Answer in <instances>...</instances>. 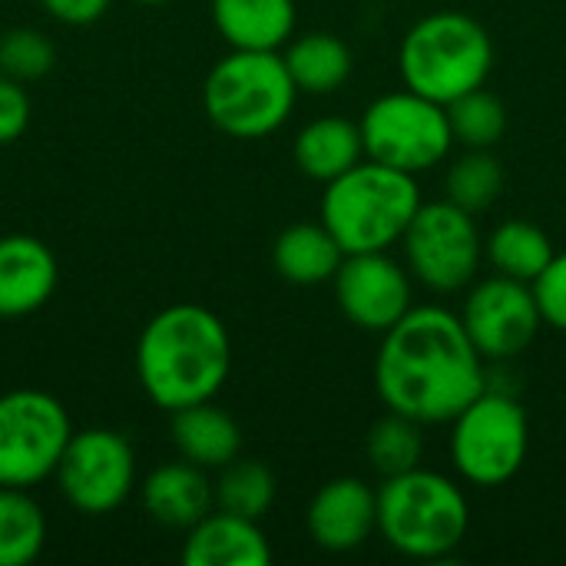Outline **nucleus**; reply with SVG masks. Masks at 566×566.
I'll list each match as a JSON object with an SVG mask.
<instances>
[{"instance_id": "29", "label": "nucleus", "mask_w": 566, "mask_h": 566, "mask_svg": "<svg viewBox=\"0 0 566 566\" xmlns=\"http://www.w3.org/2000/svg\"><path fill=\"white\" fill-rule=\"evenodd\" d=\"M56 63L53 40L36 27H13L0 33V73L20 83L43 80Z\"/></svg>"}, {"instance_id": "22", "label": "nucleus", "mask_w": 566, "mask_h": 566, "mask_svg": "<svg viewBox=\"0 0 566 566\" xmlns=\"http://www.w3.org/2000/svg\"><path fill=\"white\" fill-rule=\"evenodd\" d=\"M282 60H285L298 93H312V96H325V93L342 90L355 70L352 46L342 36L325 33V30L292 36L285 43Z\"/></svg>"}, {"instance_id": "2", "label": "nucleus", "mask_w": 566, "mask_h": 566, "mask_svg": "<svg viewBox=\"0 0 566 566\" xmlns=\"http://www.w3.org/2000/svg\"><path fill=\"white\" fill-rule=\"evenodd\" d=\"M232 371V338L226 322L196 305L179 302L156 312L136 342V378L146 398L163 411L212 401Z\"/></svg>"}, {"instance_id": "1", "label": "nucleus", "mask_w": 566, "mask_h": 566, "mask_svg": "<svg viewBox=\"0 0 566 566\" xmlns=\"http://www.w3.org/2000/svg\"><path fill=\"white\" fill-rule=\"evenodd\" d=\"M484 365L461 315L441 305H411L381 335L375 388L395 415L418 424H451L488 388Z\"/></svg>"}, {"instance_id": "20", "label": "nucleus", "mask_w": 566, "mask_h": 566, "mask_svg": "<svg viewBox=\"0 0 566 566\" xmlns=\"http://www.w3.org/2000/svg\"><path fill=\"white\" fill-rule=\"evenodd\" d=\"M345 259V249L338 239L325 229V222H295L279 232L272 245V265L289 285H325L335 279L338 265Z\"/></svg>"}, {"instance_id": "14", "label": "nucleus", "mask_w": 566, "mask_h": 566, "mask_svg": "<svg viewBox=\"0 0 566 566\" xmlns=\"http://www.w3.org/2000/svg\"><path fill=\"white\" fill-rule=\"evenodd\" d=\"M308 537L328 554L358 551L378 531V491L358 478L322 484L305 514Z\"/></svg>"}, {"instance_id": "24", "label": "nucleus", "mask_w": 566, "mask_h": 566, "mask_svg": "<svg viewBox=\"0 0 566 566\" xmlns=\"http://www.w3.org/2000/svg\"><path fill=\"white\" fill-rule=\"evenodd\" d=\"M46 547V517L20 488H0V566L33 564Z\"/></svg>"}, {"instance_id": "28", "label": "nucleus", "mask_w": 566, "mask_h": 566, "mask_svg": "<svg viewBox=\"0 0 566 566\" xmlns=\"http://www.w3.org/2000/svg\"><path fill=\"white\" fill-rule=\"evenodd\" d=\"M448 119L454 143L464 149H491L507 133V106L484 86L448 103Z\"/></svg>"}, {"instance_id": "13", "label": "nucleus", "mask_w": 566, "mask_h": 566, "mask_svg": "<svg viewBox=\"0 0 566 566\" xmlns=\"http://www.w3.org/2000/svg\"><path fill=\"white\" fill-rule=\"evenodd\" d=\"M332 285L342 315L361 332L385 335L411 312V272L388 252L345 255Z\"/></svg>"}, {"instance_id": "32", "label": "nucleus", "mask_w": 566, "mask_h": 566, "mask_svg": "<svg viewBox=\"0 0 566 566\" xmlns=\"http://www.w3.org/2000/svg\"><path fill=\"white\" fill-rule=\"evenodd\" d=\"M109 3L113 0H40V7L53 20H60L66 27H90V23H96L109 10Z\"/></svg>"}, {"instance_id": "17", "label": "nucleus", "mask_w": 566, "mask_h": 566, "mask_svg": "<svg viewBox=\"0 0 566 566\" xmlns=\"http://www.w3.org/2000/svg\"><path fill=\"white\" fill-rule=\"evenodd\" d=\"M139 501L156 524L172 531H189L216 507V488L202 468L189 461H172V464H159L143 478Z\"/></svg>"}, {"instance_id": "16", "label": "nucleus", "mask_w": 566, "mask_h": 566, "mask_svg": "<svg viewBox=\"0 0 566 566\" xmlns=\"http://www.w3.org/2000/svg\"><path fill=\"white\" fill-rule=\"evenodd\" d=\"M269 560H272V547L259 521L216 507L186 531V544H182L186 566H269Z\"/></svg>"}, {"instance_id": "6", "label": "nucleus", "mask_w": 566, "mask_h": 566, "mask_svg": "<svg viewBox=\"0 0 566 566\" xmlns=\"http://www.w3.org/2000/svg\"><path fill=\"white\" fill-rule=\"evenodd\" d=\"M298 86L279 50H229L202 83V106L216 129L235 139H262L282 129Z\"/></svg>"}, {"instance_id": "25", "label": "nucleus", "mask_w": 566, "mask_h": 566, "mask_svg": "<svg viewBox=\"0 0 566 566\" xmlns=\"http://www.w3.org/2000/svg\"><path fill=\"white\" fill-rule=\"evenodd\" d=\"M216 488V507L249 517V521H262L279 494L275 474L269 471V464L252 461V458H235L226 468H219V481Z\"/></svg>"}, {"instance_id": "26", "label": "nucleus", "mask_w": 566, "mask_h": 566, "mask_svg": "<svg viewBox=\"0 0 566 566\" xmlns=\"http://www.w3.org/2000/svg\"><path fill=\"white\" fill-rule=\"evenodd\" d=\"M424 424L405 418V415H395L388 411L381 421L371 424L368 438H365V458L368 464L381 474V478H395V474H405L411 468L421 464V454H424V434H421Z\"/></svg>"}, {"instance_id": "11", "label": "nucleus", "mask_w": 566, "mask_h": 566, "mask_svg": "<svg viewBox=\"0 0 566 566\" xmlns=\"http://www.w3.org/2000/svg\"><path fill=\"white\" fill-rule=\"evenodd\" d=\"M53 478L73 511L86 517H103L123 507L133 494L136 451L129 438L113 428H83L70 434Z\"/></svg>"}, {"instance_id": "27", "label": "nucleus", "mask_w": 566, "mask_h": 566, "mask_svg": "<svg viewBox=\"0 0 566 566\" xmlns=\"http://www.w3.org/2000/svg\"><path fill=\"white\" fill-rule=\"evenodd\" d=\"M504 189V166L491 149H464L444 176V192L454 206L468 212H484L497 202Z\"/></svg>"}, {"instance_id": "23", "label": "nucleus", "mask_w": 566, "mask_h": 566, "mask_svg": "<svg viewBox=\"0 0 566 566\" xmlns=\"http://www.w3.org/2000/svg\"><path fill=\"white\" fill-rule=\"evenodd\" d=\"M554 255L557 252L551 235L527 219L501 222L484 242V259L491 262V269L517 282H534L551 265Z\"/></svg>"}, {"instance_id": "7", "label": "nucleus", "mask_w": 566, "mask_h": 566, "mask_svg": "<svg viewBox=\"0 0 566 566\" xmlns=\"http://www.w3.org/2000/svg\"><path fill=\"white\" fill-rule=\"evenodd\" d=\"M365 156L391 169L421 176L448 159L454 146L448 106L415 90H395L368 103L358 119Z\"/></svg>"}, {"instance_id": "21", "label": "nucleus", "mask_w": 566, "mask_h": 566, "mask_svg": "<svg viewBox=\"0 0 566 566\" xmlns=\"http://www.w3.org/2000/svg\"><path fill=\"white\" fill-rule=\"evenodd\" d=\"M292 156L308 179L332 182L365 159V139L358 123L345 116H318L308 126H302Z\"/></svg>"}, {"instance_id": "10", "label": "nucleus", "mask_w": 566, "mask_h": 566, "mask_svg": "<svg viewBox=\"0 0 566 566\" xmlns=\"http://www.w3.org/2000/svg\"><path fill=\"white\" fill-rule=\"evenodd\" d=\"M73 434L66 408L36 388L0 395V488L30 491L56 474Z\"/></svg>"}, {"instance_id": "4", "label": "nucleus", "mask_w": 566, "mask_h": 566, "mask_svg": "<svg viewBox=\"0 0 566 566\" xmlns=\"http://www.w3.org/2000/svg\"><path fill=\"white\" fill-rule=\"evenodd\" d=\"M471 527V507L458 481L421 464L385 478L378 488V534L411 560L451 557Z\"/></svg>"}, {"instance_id": "15", "label": "nucleus", "mask_w": 566, "mask_h": 566, "mask_svg": "<svg viewBox=\"0 0 566 566\" xmlns=\"http://www.w3.org/2000/svg\"><path fill=\"white\" fill-rule=\"evenodd\" d=\"M60 282L53 249L36 235L0 239V318H27L40 312Z\"/></svg>"}, {"instance_id": "18", "label": "nucleus", "mask_w": 566, "mask_h": 566, "mask_svg": "<svg viewBox=\"0 0 566 566\" xmlns=\"http://www.w3.org/2000/svg\"><path fill=\"white\" fill-rule=\"evenodd\" d=\"M295 20V0H212V23L229 50H282Z\"/></svg>"}, {"instance_id": "3", "label": "nucleus", "mask_w": 566, "mask_h": 566, "mask_svg": "<svg viewBox=\"0 0 566 566\" xmlns=\"http://www.w3.org/2000/svg\"><path fill=\"white\" fill-rule=\"evenodd\" d=\"M421 209V186L411 172L361 159L338 179L325 182L322 222L345 255L388 252L408 232Z\"/></svg>"}, {"instance_id": "12", "label": "nucleus", "mask_w": 566, "mask_h": 566, "mask_svg": "<svg viewBox=\"0 0 566 566\" xmlns=\"http://www.w3.org/2000/svg\"><path fill=\"white\" fill-rule=\"evenodd\" d=\"M461 322L484 361H504L521 355L544 325L534 285L497 272L474 282L464 298Z\"/></svg>"}, {"instance_id": "31", "label": "nucleus", "mask_w": 566, "mask_h": 566, "mask_svg": "<svg viewBox=\"0 0 566 566\" xmlns=\"http://www.w3.org/2000/svg\"><path fill=\"white\" fill-rule=\"evenodd\" d=\"M23 86L27 83L0 73V146L17 143L30 126L33 106H30V96H27Z\"/></svg>"}, {"instance_id": "9", "label": "nucleus", "mask_w": 566, "mask_h": 566, "mask_svg": "<svg viewBox=\"0 0 566 566\" xmlns=\"http://www.w3.org/2000/svg\"><path fill=\"white\" fill-rule=\"evenodd\" d=\"M408 272L431 292L451 295L474 285L484 262V239L474 212L451 199L421 202L408 232L401 235Z\"/></svg>"}, {"instance_id": "30", "label": "nucleus", "mask_w": 566, "mask_h": 566, "mask_svg": "<svg viewBox=\"0 0 566 566\" xmlns=\"http://www.w3.org/2000/svg\"><path fill=\"white\" fill-rule=\"evenodd\" d=\"M544 325L566 332V252L554 255L551 265L531 282Z\"/></svg>"}, {"instance_id": "5", "label": "nucleus", "mask_w": 566, "mask_h": 566, "mask_svg": "<svg viewBox=\"0 0 566 566\" xmlns=\"http://www.w3.org/2000/svg\"><path fill=\"white\" fill-rule=\"evenodd\" d=\"M398 70L408 90L448 106L488 83L494 70V40L474 17L434 10L405 33Z\"/></svg>"}, {"instance_id": "33", "label": "nucleus", "mask_w": 566, "mask_h": 566, "mask_svg": "<svg viewBox=\"0 0 566 566\" xmlns=\"http://www.w3.org/2000/svg\"><path fill=\"white\" fill-rule=\"evenodd\" d=\"M136 3H169V0H136Z\"/></svg>"}, {"instance_id": "8", "label": "nucleus", "mask_w": 566, "mask_h": 566, "mask_svg": "<svg viewBox=\"0 0 566 566\" xmlns=\"http://www.w3.org/2000/svg\"><path fill=\"white\" fill-rule=\"evenodd\" d=\"M527 411L504 391L484 388L451 421V464L474 488L507 484L527 461Z\"/></svg>"}, {"instance_id": "19", "label": "nucleus", "mask_w": 566, "mask_h": 566, "mask_svg": "<svg viewBox=\"0 0 566 566\" xmlns=\"http://www.w3.org/2000/svg\"><path fill=\"white\" fill-rule=\"evenodd\" d=\"M172 444L182 461L202 468V471H219L229 461L239 458L242 451V431L235 418L212 401H199L189 408L172 411Z\"/></svg>"}]
</instances>
